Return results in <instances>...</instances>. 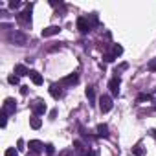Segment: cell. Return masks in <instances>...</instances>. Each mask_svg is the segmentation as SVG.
I'll return each mask as SVG.
<instances>
[{
  "mask_svg": "<svg viewBox=\"0 0 156 156\" xmlns=\"http://www.w3.org/2000/svg\"><path fill=\"white\" fill-rule=\"evenodd\" d=\"M20 94L26 96V94H28V87H20Z\"/></svg>",
  "mask_w": 156,
  "mask_h": 156,
  "instance_id": "obj_32",
  "label": "cell"
},
{
  "mask_svg": "<svg viewBox=\"0 0 156 156\" xmlns=\"http://www.w3.org/2000/svg\"><path fill=\"white\" fill-rule=\"evenodd\" d=\"M15 110H17V101H15L13 98H8V99L4 101V107H2V112H6V114L9 116V114H15Z\"/></svg>",
  "mask_w": 156,
  "mask_h": 156,
  "instance_id": "obj_6",
  "label": "cell"
},
{
  "mask_svg": "<svg viewBox=\"0 0 156 156\" xmlns=\"http://www.w3.org/2000/svg\"><path fill=\"white\" fill-rule=\"evenodd\" d=\"M96 130H98V136H99V138H108V127H107L105 123H99Z\"/></svg>",
  "mask_w": 156,
  "mask_h": 156,
  "instance_id": "obj_12",
  "label": "cell"
},
{
  "mask_svg": "<svg viewBox=\"0 0 156 156\" xmlns=\"http://www.w3.org/2000/svg\"><path fill=\"white\" fill-rule=\"evenodd\" d=\"M17 154H19V149H15V147H9L4 152V156H17Z\"/></svg>",
  "mask_w": 156,
  "mask_h": 156,
  "instance_id": "obj_20",
  "label": "cell"
},
{
  "mask_svg": "<svg viewBox=\"0 0 156 156\" xmlns=\"http://www.w3.org/2000/svg\"><path fill=\"white\" fill-rule=\"evenodd\" d=\"M77 83H79V75H77V72H73V73H70V75H66V77L61 79V87H73Z\"/></svg>",
  "mask_w": 156,
  "mask_h": 156,
  "instance_id": "obj_4",
  "label": "cell"
},
{
  "mask_svg": "<svg viewBox=\"0 0 156 156\" xmlns=\"http://www.w3.org/2000/svg\"><path fill=\"white\" fill-rule=\"evenodd\" d=\"M39 154H41V152H37V151H31V149L26 152V156H39Z\"/></svg>",
  "mask_w": 156,
  "mask_h": 156,
  "instance_id": "obj_30",
  "label": "cell"
},
{
  "mask_svg": "<svg viewBox=\"0 0 156 156\" xmlns=\"http://www.w3.org/2000/svg\"><path fill=\"white\" fill-rule=\"evenodd\" d=\"M88 24H90V26H96V24H98V13L88 15Z\"/></svg>",
  "mask_w": 156,
  "mask_h": 156,
  "instance_id": "obj_22",
  "label": "cell"
},
{
  "mask_svg": "<svg viewBox=\"0 0 156 156\" xmlns=\"http://www.w3.org/2000/svg\"><path fill=\"white\" fill-rule=\"evenodd\" d=\"M87 98H88V103L90 105L96 103V90H94V87H88L87 88Z\"/></svg>",
  "mask_w": 156,
  "mask_h": 156,
  "instance_id": "obj_14",
  "label": "cell"
},
{
  "mask_svg": "<svg viewBox=\"0 0 156 156\" xmlns=\"http://www.w3.org/2000/svg\"><path fill=\"white\" fill-rule=\"evenodd\" d=\"M99 110L103 114H107V112L112 110V98L110 96H101L99 98Z\"/></svg>",
  "mask_w": 156,
  "mask_h": 156,
  "instance_id": "obj_3",
  "label": "cell"
},
{
  "mask_svg": "<svg viewBox=\"0 0 156 156\" xmlns=\"http://www.w3.org/2000/svg\"><path fill=\"white\" fill-rule=\"evenodd\" d=\"M48 90H50V96H51L53 99H61V98H62V90H61L57 85H51Z\"/></svg>",
  "mask_w": 156,
  "mask_h": 156,
  "instance_id": "obj_11",
  "label": "cell"
},
{
  "mask_svg": "<svg viewBox=\"0 0 156 156\" xmlns=\"http://www.w3.org/2000/svg\"><path fill=\"white\" fill-rule=\"evenodd\" d=\"M55 116H57V110H55V108H53V110H51V112H50V119H55Z\"/></svg>",
  "mask_w": 156,
  "mask_h": 156,
  "instance_id": "obj_33",
  "label": "cell"
},
{
  "mask_svg": "<svg viewBox=\"0 0 156 156\" xmlns=\"http://www.w3.org/2000/svg\"><path fill=\"white\" fill-rule=\"evenodd\" d=\"M19 6H20L19 0H11V2H9V8H11V9H15V8H19Z\"/></svg>",
  "mask_w": 156,
  "mask_h": 156,
  "instance_id": "obj_28",
  "label": "cell"
},
{
  "mask_svg": "<svg viewBox=\"0 0 156 156\" xmlns=\"http://www.w3.org/2000/svg\"><path fill=\"white\" fill-rule=\"evenodd\" d=\"M6 125H8V114H6V112H2V116H0V127L6 129Z\"/></svg>",
  "mask_w": 156,
  "mask_h": 156,
  "instance_id": "obj_21",
  "label": "cell"
},
{
  "mask_svg": "<svg viewBox=\"0 0 156 156\" xmlns=\"http://www.w3.org/2000/svg\"><path fill=\"white\" fill-rule=\"evenodd\" d=\"M132 154H134V156H143V154H145V149H143L141 145H136V147L132 149Z\"/></svg>",
  "mask_w": 156,
  "mask_h": 156,
  "instance_id": "obj_18",
  "label": "cell"
},
{
  "mask_svg": "<svg viewBox=\"0 0 156 156\" xmlns=\"http://www.w3.org/2000/svg\"><path fill=\"white\" fill-rule=\"evenodd\" d=\"M83 156H98V152H96V151H87Z\"/></svg>",
  "mask_w": 156,
  "mask_h": 156,
  "instance_id": "obj_31",
  "label": "cell"
},
{
  "mask_svg": "<svg viewBox=\"0 0 156 156\" xmlns=\"http://www.w3.org/2000/svg\"><path fill=\"white\" fill-rule=\"evenodd\" d=\"M17 149H19V151H24V140H19V141H17Z\"/></svg>",
  "mask_w": 156,
  "mask_h": 156,
  "instance_id": "obj_29",
  "label": "cell"
},
{
  "mask_svg": "<svg viewBox=\"0 0 156 156\" xmlns=\"http://www.w3.org/2000/svg\"><path fill=\"white\" fill-rule=\"evenodd\" d=\"M149 99H151V96H149V94H140V96L136 98V101H138V103H143V101H149Z\"/></svg>",
  "mask_w": 156,
  "mask_h": 156,
  "instance_id": "obj_24",
  "label": "cell"
},
{
  "mask_svg": "<svg viewBox=\"0 0 156 156\" xmlns=\"http://www.w3.org/2000/svg\"><path fill=\"white\" fill-rule=\"evenodd\" d=\"M31 9H33V4H28L26 9H24L20 15H17V19H19L20 24H24V26H31Z\"/></svg>",
  "mask_w": 156,
  "mask_h": 156,
  "instance_id": "obj_2",
  "label": "cell"
},
{
  "mask_svg": "<svg viewBox=\"0 0 156 156\" xmlns=\"http://www.w3.org/2000/svg\"><path fill=\"white\" fill-rule=\"evenodd\" d=\"M30 125H31V129H41V125H42V121H41V118L39 116H33V118H30Z\"/></svg>",
  "mask_w": 156,
  "mask_h": 156,
  "instance_id": "obj_16",
  "label": "cell"
},
{
  "mask_svg": "<svg viewBox=\"0 0 156 156\" xmlns=\"http://www.w3.org/2000/svg\"><path fill=\"white\" fill-rule=\"evenodd\" d=\"M42 147H46V145H42L39 140H31V141H30V149H31V151H37V152H41V151H42Z\"/></svg>",
  "mask_w": 156,
  "mask_h": 156,
  "instance_id": "obj_15",
  "label": "cell"
},
{
  "mask_svg": "<svg viewBox=\"0 0 156 156\" xmlns=\"http://www.w3.org/2000/svg\"><path fill=\"white\" fill-rule=\"evenodd\" d=\"M19 79H20L19 75H9V77H8V83H11V85H19Z\"/></svg>",
  "mask_w": 156,
  "mask_h": 156,
  "instance_id": "obj_25",
  "label": "cell"
},
{
  "mask_svg": "<svg viewBox=\"0 0 156 156\" xmlns=\"http://www.w3.org/2000/svg\"><path fill=\"white\" fill-rule=\"evenodd\" d=\"M61 156H73V154H72V151H64V152H61Z\"/></svg>",
  "mask_w": 156,
  "mask_h": 156,
  "instance_id": "obj_34",
  "label": "cell"
},
{
  "mask_svg": "<svg viewBox=\"0 0 156 156\" xmlns=\"http://www.w3.org/2000/svg\"><path fill=\"white\" fill-rule=\"evenodd\" d=\"M77 30H79L81 33H88V31L92 30V26L88 24V19H85V17H79V19H77Z\"/></svg>",
  "mask_w": 156,
  "mask_h": 156,
  "instance_id": "obj_8",
  "label": "cell"
},
{
  "mask_svg": "<svg viewBox=\"0 0 156 156\" xmlns=\"http://www.w3.org/2000/svg\"><path fill=\"white\" fill-rule=\"evenodd\" d=\"M8 39H9V42H13V44H17V46H26V42H28L26 33H22V31H19V30H13V31L8 35Z\"/></svg>",
  "mask_w": 156,
  "mask_h": 156,
  "instance_id": "obj_1",
  "label": "cell"
},
{
  "mask_svg": "<svg viewBox=\"0 0 156 156\" xmlns=\"http://www.w3.org/2000/svg\"><path fill=\"white\" fill-rule=\"evenodd\" d=\"M112 53H114L116 57H119V55L123 53V46H119V44H114V46H112Z\"/></svg>",
  "mask_w": 156,
  "mask_h": 156,
  "instance_id": "obj_19",
  "label": "cell"
},
{
  "mask_svg": "<svg viewBox=\"0 0 156 156\" xmlns=\"http://www.w3.org/2000/svg\"><path fill=\"white\" fill-rule=\"evenodd\" d=\"M73 149H75L77 152H79V154H85V152H87V151L83 149V143H81L79 140H75V141H73Z\"/></svg>",
  "mask_w": 156,
  "mask_h": 156,
  "instance_id": "obj_17",
  "label": "cell"
},
{
  "mask_svg": "<svg viewBox=\"0 0 156 156\" xmlns=\"http://www.w3.org/2000/svg\"><path fill=\"white\" fill-rule=\"evenodd\" d=\"M30 77H31V83H33V85H37V87L42 85V75H41L37 70H31V72H30Z\"/></svg>",
  "mask_w": 156,
  "mask_h": 156,
  "instance_id": "obj_10",
  "label": "cell"
},
{
  "mask_svg": "<svg viewBox=\"0 0 156 156\" xmlns=\"http://www.w3.org/2000/svg\"><path fill=\"white\" fill-rule=\"evenodd\" d=\"M31 110H33V116H41V114L46 112V103L42 99H35L31 103Z\"/></svg>",
  "mask_w": 156,
  "mask_h": 156,
  "instance_id": "obj_5",
  "label": "cell"
},
{
  "mask_svg": "<svg viewBox=\"0 0 156 156\" xmlns=\"http://www.w3.org/2000/svg\"><path fill=\"white\" fill-rule=\"evenodd\" d=\"M119 85H121V79L116 75V77H112V79L108 81V88H110V94L112 96H118L119 94Z\"/></svg>",
  "mask_w": 156,
  "mask_h": 156,
  "instance_id": "obj_7",
  "label": "cell"
},
{
  "mask_svg": "<svg viewBox=\"0 0 156 156\" xmlns=\"http://www.w3.org/2000/svg\"><path fill=\"white\" fill-rule=\"evenodd\" d=\"M103 59H105V62H114V61H116V55H114V53H105Z\"/></svg>",
  "mask_w": 156,
  "mask_h": 156,
  "instance_id": "obj_26",
  "label": "cell"
},
{
  "mask_svg": "<svg viewBox=\"0 0 156 156\" xmlns=\"http://www.w3.org/2000/svg\"><path fill=\"white\" fill-rule=\"evenodd\" d=\"M15 73H17L19 77H22V75H30V70H28L24 64H17V66H15Z\"/></svg>",
  "mask_w": 156,
  "mask_h": 156,
  "instance_id": "obj_13",
  "label": "cell"
},
{
  "mask_svg": "<svg viewBox=\"0 0 156 156\" xmlns=\"http://www.w3.org/2000/svg\"><path fill=\"white\" fill-rule=\"evenodd\" d=\"M46 152H48V156H53L55 149H53V145H51V143H48V145H46Z\"/></svg>",
  "mask_w": 156,
  "mask_h": 156,
  "instance_id": "obj_27",
  "label": "cell"
},
{
  "mask_svg": "<svg viewBox=\"0 0 156 156\" xmlns=\"http://www.w3.org/2000/svg\"><path fill=\"white\" fill-rule=\"evenodd\" d=\"M61 31V28L59 26H48L46 30H42V37L46 39V37H53V35H57Z\"/></svg>",
  "mask_w": 156,
  "mask_h": 156,
  "instance_id": "obj_9",
  "label": "cell"
},
{
  "mask_svg": "<svg viewBox=\"0 0 156 156\" xmlns=\"http://www.w3.org/2000/svg\"><path fill=\"white\" fill-rule=\"evenodd\" d=\"M147 70H149V72H156V57L149 61V64H147Z\"/></svg>",
  "mask_w": 156,
  "mask_h": 156,
  "instance_id": "obj_23",
  "label": "cell"
}]
</instances>
